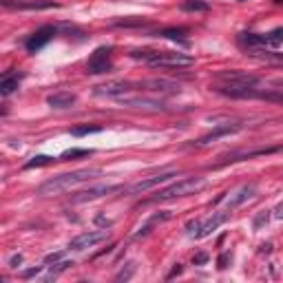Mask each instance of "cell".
<instances>
[{"instance_id": "cell-6", "label": "cell", "mask_w": 283, "mask_h": 283, "mask_svg": "<svg viewBox=\"0 0 283 283\" xmlns=\"http://www.w3.org/2000/svg\"><path fill=\"white\" fill-rule=\"evenodd\" d=\"M175 175H177V170H175V168L162 170V173L153 175V177H146V180H142V182H135V184L126 186V188H124V192H129V195H139V192H146V190L155 188V186H162V184H166L168 180H173Z\"/></svg>"}, {"instance_id": "cell-21", "label": "cell", "mask_w": 283, "mask_h": 283, "mask_svg": "<svg viewBox=\"0 0 283 283\" xmlns=\"http://www.w3.org/2000/svg\"><path fill=\"white\" fill-rule=\"evenodd\" d=\"M186 36H188V29H175V27H170V29H162V31H157V38H166V40H180V42H186Z\"/></svg>"}, {"instance_id": "cell-22", "label": "cell", "mask_w": 283, "mask_h": 283, "mask_svg": "<svg viewBox=\"0 0 283 283\" xmlns=\"http://www.w3.org/2000/svg\"><path fill=\"white\" fill-rule=\"evenodd\" d=\"M166 219H170V213H162V215H155V217H151L146 226H142L137 233H135V239H142V237H146V235L155 228V223H162V221H166Z\"/></svg>"}, {"instance_id": "cell-18", "label": "cell", "mask_w": 283, "mask_h": 283, "mask_svg": "<svg viewBox=\"0 0 283 283\" xmlns=\"http://www.w3.org/2000/svg\"><path fill=\"white\" fill-rule=\"evenodd\" d=\"M239 44L245 51H255V49L268 47V40H266V33H239Z\"/></svg>"}, {"instance_id": "cell-40", "label": "cell", "mask_w": 283, "mask_h": 283, "mask_svg": "<svg viewBox=\"0 0 283 283\" xmlns=\"http://www.w3.org/2000/svg\"><path fill=\"white\" fill-rule=\"evenodd\" d=\"M272 3H274V5H283V0H272Z\"/></svg>"}, {"instance_id": "cell-23", "label": "cell", "mask_w": 283, "mask_h": 283, "mask_svg": "<svg viewBox=\"0 0 283 283\" xmlns=\"http://www.w3.org/2000/svg\"><path fill=\"white\" fill-rule=\"evenodd\" d=\"M266 40H268V47H272V49H277L283 44V27H277V29H272L270 33H266Z\"/></svg>"}, {"instance_id": "cell-16", "label": "cell", "mask_w": 283, "mask_h": 283, "mask_svg": "<svg viewBox=\"0 0 283 283\" xmlns=\"http://www.w3.org/2000/svg\"><path fill=\"white\" fill-rule=\"evenodd\" d=\"M228 221V213H215L210 219L208 221H204L202 226H199V230L195 233V239H204V237H208V235H213L215 230H217L221 223H226Z\"/></svg>"}, {"instance_id": "cell-30", "label": "cell", "mask_w": 283, "mask_h": 283, "mask_svg": "<svg viewBox=\"0 0 283 283\" xmlns=\"http://www.w3.org/2000/svg\"><path fill=\"white\" fill-rule=\"evenodd\" d=\"M133 272H135V263H131V266H129V270H126V272L122 270V272L117 274L115 279H117V281H126V279H131V277H133Z\"/></svg>"}, {"instance_id": "cell-36", "label": "cell", "mask_w": 283, "mask_h": 283, "mask_svg": "<svg viewBox=\"0 0 283 283\" xmlns=\"http://www.w3.org/2000/svg\"><path fill=\"white\" fill-rule=\"evenodd\" d=\"M177 274H182V266H180V263H177V266L173 268V270H170V274H168V279H173V277H177Z\"/></svg>"}, {"instance_id": "cell-15", "label": "cell", "mask_w": 283, "mask_h": 283, "mask_svg": "<svg viewBox=\"0 0 283 283\" xmlns=\"http://www.w3.org/2000/svg\"><path fill=\"white\" fill-rule=\"evenodd\" d=\"M255 195H257V186L255 184H248V186H241L239 190L235 192V195H230V199H228V204H226V208L228 210H235V208H239L241 204H245V202H250V199H255Z\"/></svg>"}, {"instance_id": "cell-9", "label": "cell", "mask_w": 283, "mask_h": 283, "mask_svg": "<svg viewBox=\"0 0 283 283\" xmlns=\"http://www.w3.org/2000/svg\"><path fill=\"white\" fill-rule=\"evenodd\" d=\"M107 237H109V230H89V233H82L76 239H71L69 250H73V252L89 250V248H93V245L107 241Z\"/></svg>"}, {"instance_id": "cell-19", "label": "cell", "mask_w": 283, "mask_h": 283, "mask_svg": "<svg viewBox=\"0 0 283 283\" xmlns=\"http://www.w3.org/2000/svg\"><path fill=\"white\" fill-rule=\"evenodd\" d=\"M20 80H22V73H5L3 80H0V93H3L5 98L11 95L20 86Z\"/></svg>"}, {"instance_id": "cell-4", "label": "cell", "mask_w": 283, "mask_h": 283, "mask_svg": "<svg viewBox=\"0 0 283 283\" xmlns=\"http://www.w3.org/2000/svg\"><path fill=\"white\" fill-rule=\"evenodd\" d=\"M126 186H113V184H98V186H91V188H84V190H78L76 195H71V202L73 204H86V202H95L104 195H113V192H120L124 190Z\"/></svg>"}, {"instance_id": "cell-27", "label": "cell", "mask_w": 283, "mask_h": 283, "mask_svg": "<svg viewBox=\"0 0 283 283\" xmlns=\"http://www.w3.org/2000/svg\"><path fill=\"white\" fill-rule=\"evenodd\" d=\"M113 25L115 27H146L148 20H144V18H122V20H115Z\"/></svg>"}, {"instance_id": "cell-11", "label": "cell", "mask_w": 283, "mask_h": 283, "mask_svg": "<svg viewBox=\"0 0 283 283\" xmlns=\"http://www.w3.org/2000/svg\"><path fill=\"white\" fill-rule=\"evenodd\" d=\"M135 86V82H126V80H115V82H107V84H102V86H95V95H102V98H122V95L126 93H133V91H137V89H133Z\"/></svg>"}, {"instance_id": "cell-34", "label": "cell", "mask_w": 283, "mask_h": 283, "mask_svg": "<svg viewBox=\"0 0 283 283\" xmlns=\"http://www.w3.org/2000/svg\"><path fill=\"white\" fill-rule=\"evenodd\" d=\"M38 272H40V268H31V270H25V272H22V277H25V279H31V277H36Z\"/></svg>"}, {"instance_id": "cell-37", "label": "cell", "mask_w": 283, "mask_h": 283, "mask_svg": "<svg viewBox=\"0 0 283 283\" xmlns=\"http://www.w3.org/2000/svg\"><path fill=\"white\" fill-rule=\"evenodd\" d=\"M98 223H102V226H107V228L111 226V221H109V219H104V217H98Z\"/></svg>"}, {"instance_id": "cell-12", "label": "cell", "mask_w": 283, "mask_h": 283, "mask_svg": "<svg viewBox=\"0 0 283 283\" xmlns=\"http://www.w3.org/2000/svg\"><path fill=\"white\" fill-rule=\"evenodd\" d=\"M54 36H56V27H40L36 33L29 36V40H27V51L29 54H36V51H40L44 44H49L51 40H54Z\"/></svg>"}, {"instance_id": "cell-41", "label": "cell", "mask_w": 283, "mask_h": 283, "mask_svg": "<svg viewBox=\"0 0 283 283\" xmlns=\"http://www.w3.org/2000/svg\"><path fill=\"white\" fill-rule=\"evenodd\" d=\"M239 3H245V0H239Z\"/></svg>"}, {"instance_id": "cell-29", "label": "cell", "mask_w": 283, "mask_h": 283, "mask_svg": "<svg viewBox=\"0 0 283 283\" xmlns=\"http://www.w3.org/2000/svg\"><path fill=\"white\" fill-rule=\"evenodd\" d=\"M268 219H270V215H268V213H261V215H257V217H255V221H252V226H255V230H259L261 226H266Z\"/></svg>"}, {"instance_id": "cell-25", "label": "cell", "mask_w": 283, "mask_h": 283, "mask_svg": "<svg viewBox=\"0 0 283 283\" xmlns=\"http://www.w3.org/2000/svg\"><path fill=\"white\" fill-rule=\"evenodd\" d=\"M182 9L184 11H208L210 7H208V3H204V0H184Z\"/></svg>"}, {"instance_id": "cell-35", "label": "cell", "mask_w": 283, "mask_h": 283, "mask_svg": "<svg viewBox=\"0 0 283 283\" xmlns=\"http://www.w3.org/2000/svg\"><path fill=\"white\" fill-rule=\"evenodd\" d=\"M22 263V255H13L11 257V268H18Z\"/></svg>"}, {"instance_id": "cell-13", "label": "cell", "mask_w": 283, "mask_h": 283, "mask_svg": "<svg viewBox=\"0 0 283 283\" xmlns=\"http://www.w3.org/2000/svg\"><path fill=\"white\" fill-rule=\"evenodd\" d=\"M142 91H148V93H162V95H170V93H180V84L170 80H164V78H153V80H146V82H139Z\"/></svg>"}, {"instance_id": "cell-24", "label": "cell", "mask_w": 283, "mask_h": 283, "mask_svg": "<svg viewBox=\"0 0 283 283\" xmlns=\"http://www.w3.org/2000/svg\"><path fill=\"white\" fill-rule=\"evenodd\" d=\"M100 131H102V126H98V124H84V126H73L71 135L82 137V135H91V133H100Z\"/></svg>"}, {"instance_id": "cell-17", "label": "cell", "mask_w": 283, "mask_h": 283, "mask_svg": "<svg viewBox=\"0 0 283 283\" xmlns=\"http://www.w3.org/2000/svg\"><path fill=\"white\" fill-rule=\"evenodd\" d=\"M76 93H69V91H58L54 95L47 98V104L51 109H71L76 104Z\"/></svg>"}, {"instance_id": "cell-7", "label": "cell", "mask_w": 283, "mask_h": 283, "mask_svg": "<svg viewBox=\"0 0 283 283\" xmlns=\"http://www.w3.org/2000/svg\"><path fill=\"white\" fill-rule=\"evenodd\" d=\"M217 84H230V86H257L259 84V78L252 76L248 71H239V69H233V71H219L217 76Z\"/></svg>"}, {"instance_id": "cell-14", "label": "cell", "mask_w": 283, "mask_h": 283, "mask_svg": "<svg viewBox=\"0 0 283 283\" xmlns=\"http://www.w3.org/2000/svg\"><path fill=\"white\" fill-rule=\"evenodd\" d=\"M239 131H241V124H219L217 129L210 131L208 135L199 137L195 144H197V146H206V144H210V142H215V139L226 137V135H233V133H239Z\"/></svg>"}, {"instance_id": "cell-31", "label": "cell", "mask_w": 283, "mask_h": 283, "mask_svg": "<svg viewBox=\"0 0 283 283\" xmlns=\"http://www.w3.org/2000/svg\"><path fill=\"white\" fill-rule=\"evenodd\" d=\"M228 263H230V255H228V252H226V255H221V257L217 259V268H219V270H226Z\"/></svg>"}, {"instance_id": "cell-38", "label": "cell", "mask_w": 283, "mask_h": 283, "mask_svg": "<svg viewBox=\"0 0 283 283\" xmlns=\"http://www.w3.org/2000/svg\"><path fill=\"white\" fill-rule=\"evenodd\" d=\"M261 250H263V252H270V250H272V243H263Z\"/></svg>"}, {"instance_id": "cell-10", "label": "cell", "mask_w": 283, "mask_h": 283, "mask_svg": "<svg viewBox=\"0 0 283 283\" xmlns=\"http://www.w3.org/2000/svg\"><path fill=\"white\" fill-rule=\"evenodd\" d=\"M5 9H20V11H42V9H58V0H3Z\"/></svg>"}, {"instance_id": "cell-5", "label": "cell", "mask_w": 283, "mask_h": 283, "mask_svg": "<svg viewBox=\"0 0 283 283\" xmlns=\"http://www.w3.org/2000/svg\"><path fill=\"white\" fill-rule=\"evenodd\" d=\"M111 54H113V47H98V49H95L93 56L89 58V62H86V73H91V76L109 73L111 69H113Z\"/></svg>"}, {"instance_id": "cell-2", "label": "cell", "mask_w": 283, "mask_h": 283, "mask_svg": "<svg viewBox=\"0 0 283 283\" xmlns=\"http://www.w3.org/2000/svg\"><path fill=\"white\" fill-rule=\"evenodd\" d=\"M102 170L100 168H80V170H73V173H64V175H58V177H51L44 184L38 186V195L42 197H49V195H60V192H66L76 186L84 184L93 177H100Z\"/></svg>"}, {"instance_id": "cell-20", "label": "cell", "mask_w": 283, "mask_h": 283, "mask_svg": "<svg viewBox=\"0 0 283 283\" xmlns=\"http://www.w3.org/2000/svg\"><path fill=\"white\" fill-rule=\"evenodd\" d=\"M283 151V146H272V148H259V151H250V153H237V155H228L223 164L228 162H239V160H250V157H257V155H270V153H277Z\"/></svg>"}, {"instance_id": "cell-1", "label": "cell", "mask_w": 283, "mask_h": 283, "mask_svg": "<svg viewBox=\"0 0 283 283\" xmlns=\"http://www.w3.org/2000/svg\"><path fill=\"white\" fill-rule=\"evenodd\" d=\"M133 60H139L153 69H188L195 64V58L182 51H160V49H133L129 54Z\"/></svg>"}, {"instance_id": "cell-32", "label": "cell", "mask_w": 283, "mask_h": 283, "mask_svg": "<svg viewBox=\"0 0 283 283\" xmlns=\"http://www.w3.org/2000/svg\"><path fill=\"white\" fill-rule=\"evenodd\" d=\"M192 263H195V266H204V263H208V255H206V252H199V255L192 257Z\"/></svg>"}, {"instance_id": "cell-33", "label": "cell", "mask_w": 283, "mask_h": 283, "mask_svg": "<svg viewBox=\"0 0 283 283\" xmlns=\"http://www.w3.org/2000/svg\"><path fill=\"white\" fill-rule=\"evenodd\" d=\"M62 259V252H54V255H47L44 257V263H58Z\"/></svg>"}, {"instance_id": "cell-26", "label": "cell", "mask_w": 283, "mask_h": 283, "mask_svg": "<svg viewBox=\"0 0 283 283\" xmlns=\"http://www.w3.org/2000/svg\"><path fill=\"white\" fill-rule=\"evenodd\" d=\"M54 162L56 160L49 157V155H36V157H31L25 164V168H38V166H47V164H54Z\"/></svg>"}, {"instance_id": "cell-8", "label": "cell", "mask_w": 283, "mask_h": 283, "mask_svg": "<svg viewBox=\"0 0 283 283\" xmlns=\"http://www.w3.org/2000/svg\"><path fill=\"white\" fill-rule=\"evenodd\" d=\"M115 102L124 104V107H131V109H153V111L166 109L164 100H160V98H151V95H142V93H135V91L122 95V98H117Z\"/></svg>"}, {"instance_id": "cell-28", "label": "cell", "mask_w": 283, "mask_h": 283, "mask_svg": "<svg viewBox=\"0 0 283 283\" xmlns=\"http://www.w3.org/2000/svg\"><path fill=\"white\" fill-rule=\"evenodd\" d=\"M86 155H93V151H86V148H71V151L60 155V162H66L71 157H86Z\"/></svg>"}, {"instance_id": "cell-39", "label": "cell", "mask_w": 283, "mask_h": 283, "mask_svg": "<svg viewBox=\"0 0 283 283\" xmlns=\"http://www.w3.org/2000/svg\"><path fill=\"white\" fill-rule=\"evenodd\" d=\"M277 217H279V219H283V206H279V208H277Z\"/></svg>"}, {"instance_id": "cell-3", "label": "cell", "mask_w": 283, "mask_h": 283, "mask_svg": "<svg viewBox=\"0 0 283 283\" xmlns=\"http://www.w3.org/2000/svg\"><path fill=\"white\" fill-rule=\"evenodd\" d=\"M204 186H206L204 177H186V180H180L177 184L160 190L155 197H151V202H170V199H180V197H186V195H192V192L202 190Z\"/></svg>"}]
</instances>
